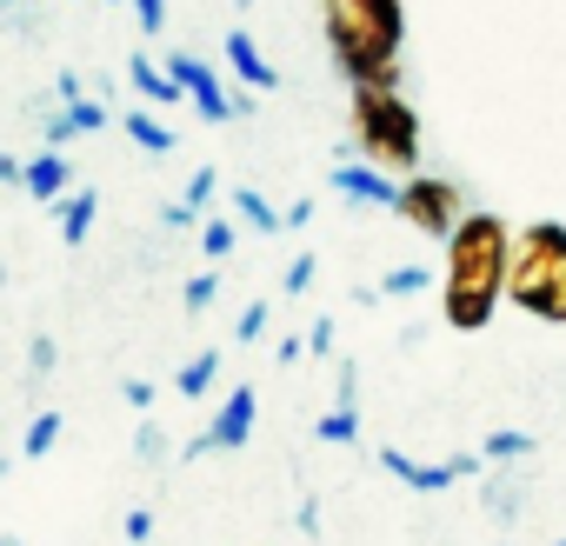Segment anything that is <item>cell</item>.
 I'll use <instances>...</instances> for the list:
<instances>
[{"mask_svg": "<svg viewBox=\"0 0 566 546\" xmlns=\"http://www.w3.org/2000/svg\"><path fill=\"white\" fill-rule=\"evenodd\" d=\"M506 253H513V227L486 207H467L460 227L447 233V287H440V314L453 334H480L506 294Z\"/></svg>", "mask_w": 566, "mask_h": 546, "instance_id": "obj_1", "label": "cell"}, {"mask_svg": "<svg viewBox=\"0 0 566 546\" xmlns=\"http://www.w3.org/2000/svg\"><path fill=\"white\" fill-rule=\"evenodd\" d=\"M321 28L347 87H400V41H407L400 0H321Z\"/></svg>", "mask_w": 566, "mask_h": 546, "instance_id": "obj_2", "label": "cell"}, {"mask_svg": "<svg viewBox=\"0 0 566 546\" xmlns=\"http://www.w3.org/2000/svg\"><path fill=\"white\" fill-rule=\"evenodd\" d=\"M500 301H513L520 314H533L546 327H566V227L559 220H533L513 233Z\"/></svg>", "mask_w": 566, "mask_h": 546, "instance_id": "obj_3", "label": "cell"}, {"mask_svg": "<svg viewBox=\"0 0 566 546\" xmlns=\"http://www.w3.org/2000/svg\"><path fill=\"white\" fill-rule=\"evenodd\" d=\"M347 134H354L347 154L387 167L394 180L420 174V114L400 87H354L347 94Z\"/></svg>", "mask_w": 566, "mask_h": 546, "instance_id": "obj_4", "label": "cell"}, {"mask_svg": "<svg viewBox=\"0 0 566 546\" xmlns=\"http://www.w3.org/2000/svg\"><path fill=\"white\" fill-rule=\"evenodd\" d=\"M394 213H400L413 233H427V240H447V233L460 227V213H467V193H460L453 180H440V174H407V180H400V200H394Z\"/></svg>", "mask_w": 566, "mask_h": 546, "instance_id": "obj_5", "label": "cell"}, {"mask_svg": "<svg viewBox=\"0 0 566 546\" xmlns=\"http://www.w3.org/2000/svg\"><path fill=\"white\" fill-rule=\"evenodd\" d=\"M167 74L187 87V101H193V107H200V120H213V127H227V120H247V114H253V94H247V87H240V94H227V81H220L200 54H187V48L167 61Z\"/></svg>", "mask_w": 566, "mask_h": 546, "instance_id": "obj_6", "label": "cell"}, {"mask_svg": "<svg viewBox=\"0 0 566 546\" xmlns=\"http://www.w3.org/2000/svg\"><path fill=\"white\" fill-rule=\"evenodd\" d=\"M374 460H380V466H387V473H394L407 493H447V486H460V480H473V473L486 466L480 453H453V460H413V453H400V447H380Z\"/></svg>", "mask_w": 566, "mask_h": 546, "instance_id": "obj_7", "label": "cell"}, {"mask_svg": "<svg viewBox=\"0 0 566 546\" xmlns=\"http://www.w3.org/2000/svg\"><path fill=\"white\" fill-rule=\"evenodd\" d=\"M253 420H260V400H253V387H233L220 407H213V420H207V433L187 447V460H200V453H233V447H247L253 440Z\"/></svg>", "mask_w": 566, "mask_h": 546, "instance_id": "obj_8", "label": "cell"}, {"mask_svg": "<svg viewBox=\"0 0 566 546\" xmlns=\"http://www.w3.org/2000/svg\"><path fill=\"white\" fill-rule=\"evenodd\" d=\"M327 187L340 200H354V207H394L400 200V180L387 167H374V160H334L327 167Z\"/></svg>", "mask_w": 566, "mask_h": 546, "instance_id": "obj_9", "label": "cell"}, {"mask_svg": "<svg viewBox=\"0 0 566 546\" xmlns=\"http://www.w3.org/2000/svg\"><path fill=\"white\" fill-rule=\"evenodd\" d=\"M220 54H227V67H233V81L247 87V94H273L280 87V67L260 54V41L247 34V28H233L227 41H220Z\"/></svg>", "mask_w": 566, "mask_h": 546, "instance_id": "obj_10", "label": "cell"}, {"mask_svg": "<svg viewBox=\"0 0 566 546\" xmlns=\"http://www.w3.org/2000/svg\"><path fill=\"white\" fill-rule=\"evenodd\" d=\"M81 134H107V101H61L54 114H48V147H67V140H81Z\"/></svg>", "mask_w": 566, "mask_h": 546, "instance_id": "obj_11", "label": "cell"}, {"mask_svg": "<svg viewBox=\"0 0 566 546\" xmlns=\"http://www.w3.org/2000/svg\"><path fill=\"white\" fill-rule=\"evenodd\" d=\"M48 213L61 220V246H87V233H94V220H101V193H94V187H67Z\"/></svg>", "mask_w": 566, "mask_h": 546, "instance_id": "obj_12", "label": "cell"}, {"mask_svg": "<svg viewBox=\"0 0 566 546\" xmlns=\"http://www.w3.org/2000/svg\"><path fill=\"white\" fill-rule=\"evenodd\" d=\"M21 187H28V200L54 207V200H61V193L74 187V167H67V154H61V147L34 154V160H28V174H21Z\"/></svg>", "mask_w": 566, "mask_h": 546, "instance_id": "obj_13", "label": "cell"}, {"mask_svg": "<svg viewBox=\"0 0 566 546\" xmlns=\"http://www.w3.org/2000/svg\"><path fill=\"white\" fill-rule=\"evenodd\" d=\"M127 87H134L140 101H154V107H180V101H187V87H180L154 54H134V61H127Z\"/></svg>", "mask_w": 566, "mask_h": 546, "instance_id": "obj_14", "label": "cell"}, {"mask_svg": "<svg viewBox=\"0 0 566 546\" xmlns=\"http://www.w3.org/2000/svg\"><path fill=\"white\" fill-rule=\"evenodd\" d=\"M220 367H227V360H220V347H207V354H193V360H187V367L174 374V387H180V400H207V393H213V380H220Z\"/></svg>", "mask_w": 566, "mask_h": 546, "instance_id": "obj_15", "label": "cell"}, {"mask_svg": "<svg viewBox=\"0 0 566 546\" xmlns=\"http://www.w3.org/2000/svg\"><path fill=\"white\" fill-rule=\"evenodd\" d=\"M533 447H539L533 433H520V427H493V433L480 440V460H486V466H513V460H533Z\"/></svg>", "mask_w": 566, "mask_h": 546, "instance_id": "obj_16", "label": "cell"}, {"mask_svg": "<svg viewBox=\"0 0 566 546\" xmlns=\"http://www.w3.org/2000/svg\"><path fill=\"white\" fill-rule=\"evenodd\" d=\"M120 127H127V140H134L140 154H174V147H180V134H174L167 120H154L147 107H140V114H127Z\"/></svg>", "mask_w": 566, "mask_h": 546, "instance_id": "obj_17", "label": "cell"}, {"mask_svg": "<svg viewBox=\"0 0 566 546\" xmlns=\"http://www.w3.org/2000/svg\"><path fill=\"white\" fill-rule=\"evenodd\" d=\"M380 301H407V294H427L433 287V266L427 260H407V266H394V273H380Z\"/></svg>", "mask_w": 566, "mask_h": 546, "instance_id": "obj_18", "label": "cell"}, {"mask_svg": "<svg viewBox=\"0 0 566 546\" xmlns=\"http://www.w3.org/2000/svg\"><path fill=\"white\" fill-rule=\"evenodd\" d=\"M61 433H67V420L48 407V413H34L28 420V433H21V460H48L54 447H61Z\"/></svg>", "mask_w": 566, "mask_h": 546, "instance_id": "obj_19", "label": "cell"}, {"mask_svg": "<svg viewBox=\"0 0 566 546\" xmlns=\"http://www.w3.org/2000/svg\"><path fill=\"white\" fill-rule=\"evenodd\" d=\"M233 213H240V227H253V233H280V207H266L260 187H233Z\"/></svg>", "mask_w": 566, "mask_h": 546, "instance_id": "obj_20", "label": "cell"}, {"mask_svg": "<svg viewBox=\"0 0 566 546\" xmlns=\"http://www.w3.org/2000/svg\"><path fill=\"white\" fill-rule=\"evenodd\" d=\"M314 433H321L327 447H354V440H360V413H354V407H334V413L314 420Z\"/></svg>", "mask_w": 566, "mask_h": 546, "instance_id": "obj_21", "label": "cell"}, {"mask_svg": "<svg viewBox=\"0 0 566 546\" xmlns=\"http://www.w3.org/2000/svg\"><path fill=\"white\" fill-rule=\"evenodd\" d=\"M233 240H240V227H233V220H220V213H207V220H200V246H207V260H227V253H233Z\"/></svg>", "mask_w": 566, "mask_h": 546, "instance_id": "obj_22", "label": "cell"}, {"mask_svg": "<svg viewBox=\"0 0 566 546\" xmlns=\"http://www.w3.org/2000/svg\"><path fill=\"white\" fill-rule=\"evenodd\" d=\"M180 301H187V314H207V307L220 301V266L193 273V281H187V294H180Z\"/></svg>", "mask_w": 566, "mask_h": 546, "instance_id": "obj_23", "label": "cell"}, {"mask_svg": "<svg viewBox=\"0 0 566 546\" xmlns=\"http://www.w3.org/2000/svg\"><path fill=\"white\" fill-rule=\"evenodd\" d=\"M314 273H321V253H294L287 273H280V287H287V294H307V287H314Z\"/></svg>", "mask_w": 566, "mask_h": 546, "instance_id": "obj_24", "label": "cell"}, {"mask_svg": "<svg viewBox=\"0 0 566 546\" xmlns=\"http://www.w3.org/2000/svg\"><path fill=\"white\" fill-rule=\"evenodd\" d=\"M213 193H220V174H213V167H193V180H187V193H180V200H187L193 213H207V207H213Z\"/></svg>", "mask_w": 566, "mask_h": 546, "instance_id": "obj_25", "label": "cell"}, {"mask_svg": "<svg viewBox=\"0 0 566 546\" xmlns=\"http://www.w3.org/2000/svg\"><path fill=\"white\" fill-rule=\"evenodd\" d=\"M54 360H61L54 334H34V340H28V380H48V374H54Z\"/></svg>", "mask_w": 566, "mask_h": 546, "instance_id": "obj_26", "label": "cell"}, {"mask_svg": "<svg viewBox=\"0 0 566 546\" xmlns=\"http://www.w3.org/2000/svg\"><path fill=\"white\" fill-rule=\"evenodd\" d=\"M334 340H340V321H334V314H321V321L307 327V354H314V360H327V354H334Z\"/></svg>", "mask_w": 566, "mask_h": 546, "instance_id": "obj_27", "label": "cell"}, {"mask_svg": "<svg viewBox=\"0 0 566 546\" xmlns=\"http://www.w3.org/2000/svg\"><path fill=\"white\" fill-rule=\"evenodd\" d=\"M134 453H140V460H167V427L140 420V427H134Z\"/></svg>", "mask_w": 566, "mask_h": 546, "instance_id": "obj_28", "label": "cell"}, {"mask_svg": "<svg viewBox=\"0 0 566 546\" xmlns=\"http://www.w3.org/2000/svg\"><path fill=\"white\" fill-rule=\"evenodd\" d=\"M266 321H273V314H266V301H253V307H247V314L233 321V340H247V347H253V340L266 334Z\"/></svg>", "mask_w": 566, "mask_h": 546, "instance_id": "obj_29", "label": "cell"}, {"mask_svg": "<svg viewBox=\"0 0 566 546\" xmlns=\"http://www.w3.org/2000/svg\"><path fill=\"white\" fill-rule=\"evenodd\" d=\"M127 8L140 14V34H147V41H154V34L167 28V0H127Z\"/></svg>", "mask_w": 566, "mask_h": 546, "instance_id": "obj_30", "label": "cell"}, {"mask_svg": "<svg viewBox=\"0 0 566 546\" xmlns=\"http://www.w3.org/2000/svg\"><path fill=\"white\" fill-rule=\"evenodd\" d=\"M120 533H127L134 546H147V539H154V513H147V506H134V513L120 519Z\"/></svg>", "mask_w": 566, "mask_h": 546, "instance_id": "obj_31", "label": "cell"}, {"mask_svg": "<svg viewBox=\"0 0 566 546\" xmlns=\"http://www.w3.org/2000/svg\"><path fill=\"white\" fill-rule=\"evenodd\" d=\"M160 220H167V227H174V233H187V227H200V220H207V213H193V207H187V200H174V207H160Z\"/></svg>", "mask_w": 566, "mask_h": 546, "instance_id": "obj_32", "label": "cell"}, {"mask_svg": "<svg viewBox=\"0 0 566 546\" xmlns=\"http://www.w3.org/2000/svg\"><path fill=\"white\" fill-rule=\"evenodd\" d=\"M120 400H127L134 413H147V407H154V380H120Z\"/></svg>", "mask_w": 566, "mask_h": 546, "instance_id": "obj_33", "label": "cell"}, {"mask_svg": "<svg viewBox=\"0 0 566 546\" xmlns=\"http://www.w3.org/2000/svg\"><path fill=\"white\" fill-rule=\"evenodd\" d=\"M340 407H354V393H360V360H340Z\"/></svg>", "mask_w": 566, "mask_h": 546, "instance_id": "obj_34", "label": "cell"}, {"mask_svg": "<svg viewBox=\"0 0 566 546\" xmlns=\"http://www.w3.org/2000/svg\"><path fill=\"white\" fill-rule=\"evenodd\" d=\"M294 526H301V533H321V500H314V493H301V506H294Z\"/></svg>", "mask_w": 566, "mask_h": 546, "instance_id": "obj_35", "label": "cell"}, {"mask_svg": "<svg viewBox=\"0 0 566 546\" xmlns=\"http://www.w3.org/2000/svg\"><path fill=\"white\" fill-rule=\"evenodd\" d=\"M301 354H307V334H287V340L273 347V360H280V367H301Z\"/></svg>", "mask_w": 566, "mask_h": 546, "instance_id": "obj_36", "label": "cell"}, {"mask_svg": "<svg viewBox=\"0 0 566 546\" xmlns=\"http://www.w3.org/2000/svg\"><path fill=\"white\" fill-rule=\"evenodd\" d=\"M54 94H61V101H81L87 87H81V74H74V67H61V74H54Z\"/></svg>", "mask_w": 566, "mask_h": 546, "instance_id": "obj_37", "label": "cell"}, {"mask_svg": "<svg viewBox=\"0 0 566 546\" xmlns=\"http://www.w3.org/2000/svg\"><path fill=\"white\" fill-rule=\"evenodd\" d=\"M314 207H321V200H294L287 213H280V227H307V220H314Z\"/></svg>", "mask_w": 566, "mask_h": 546, "instance_id": "obj_38", "label": "cell"}, {"mask_svg": "<svg viewBox=\"0 0 566 546\" xmlns=\"http://www.w3.org/2000/svg\"><path fill=\"white\" fill-rule=\"evenodd\" d=\"M21 174H28V160H14V154H0V187H21Z\"/></svg>", "mask_w": 566, "mask_h": 546, "instance_id": "obj_39", "label": "cell"}, {"mask_svg": "<svg viewBox=\"0 0 566 546\" xmlns=\"http://www.w3.org/2000/svg\"><path fill=\"white\" fill-rule=\"evenodd\" d=\"M0 287H8V266H0Z\"/></svg>", "mask_w": 566, "mask_h": 546, "instance_id": "obj_40", "label": "cell"}, {"mask_svg": "<svg viewBox=\"0 0 566 546\" xmlns=\"http://www.w3.org/2000/svg\"><path fill=\"white\" fill-rule=\"evenodd\" d=\"M0 546H21V539H0Z\"/></svg>", "mask_w": 566, "mask_h": 546, "instance_id": "obj_41", "label": "cell"}, {"mask_svg": "<svg viewBox=\"0 0 566 546\" xmlns=\"http://www.w3.org/2000/svg\"><path fill=\"white\" fill-rule=\"evenodd\" d=\"M0 8H14V0H0Z\"/></svg>", "mask_w": 566, "mask_h": 546, "instance_id": "obj_42", "label": "cell"}, {"mask_svg": "<svg viewBox=\"0 0 566 546\" xmlns=\"http://www.w3.org/2000/svg\"><path fill=\"white\" fill-rule=\"evenodd\" d=\"M240 8H253V0H240Z\"/></svg>", "mask_w": 566, "mask_h": 546, "instance_id": "obj_43", "label": "cell"}, {"mask_svg": "<svg viewBox=\"0 0 566 546\" xmlns=\"http://www.w3.org/2000/svg\"><path fill=\"white\" fill-rule=\"evenodd\" d=\"M107 8H114V0H107Z\"/></svg>", "mask_w": 566, "mask_h": 546, "instance_id": "obj_44", "label": "cell"}, {"mask_svg": "<svg viewBox=\"0 0 566 546\" xmlns=\"http://www.w3.org/2000/svg\"><path fill=\"white\" fill-rule=\"evenodd\" d=\"M506 546H513V539H506Z\"/></svg>", "mask_w": 566, "mask_h": 546, "instance_id": "obj_45", "label": "cell"}, {"mask_svg": "<svg viewBox=\"0 0 566 546\" xmlns=\"http://www.w3.org/2000/svg\"><path fill=\"white\" fill-rule=\"evenodd\" d=\"M559 546H566V539H559Z\"/></svg>", "mask_w": 566, "mask_h": 546, "instance_id": "obj_46", "label": "cell"}]
</instances>
